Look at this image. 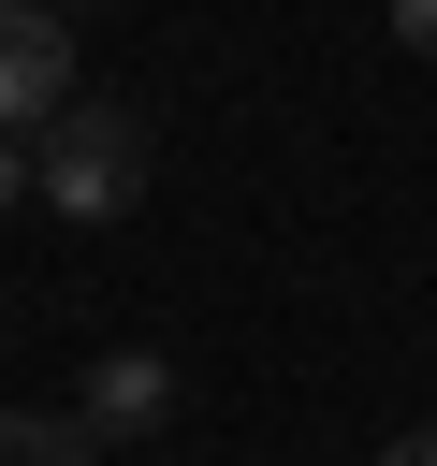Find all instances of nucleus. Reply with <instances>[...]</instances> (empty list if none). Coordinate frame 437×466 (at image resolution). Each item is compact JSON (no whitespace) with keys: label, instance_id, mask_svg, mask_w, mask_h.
<instances>
[{"label":"nucleus","instance_id":"20e7f679","mask_svg":"<svg viewBox=\"0 0 437 466\" xmlns=\"http://www.w3.org/2000/svg\"><path fill=\"white\" fill-rule=\"evenodd\" d=\"M0 466H102V437L73 408H0Z\"/></svg>","mask_w":437,"mask_h":466},{"label":"nucleus","instance_id":"0eeeda50","mask_svg":"<svg viewBox=\"0 0 437 466\" xmlns=\"http://www.w3.org/2000/svg\"><path fill=\"white\" fill-rule=\"evenodd\" d=\"M379 466H437V422H408V437H393V451H379Z\"/></svg>","mask_w":437,"mask_h":466},{"label":"nucleus","instance_id":"39448f33","mask_svg":"<svg viewBox=\"0 0 437 466\" xmlns=\"http://www.w3.org/2000/svg\"><path fill=\"white\" fill-rule=\"evenodd\" d=\"M29 189H44V160H29V146H15V131H0V218H15V204H29Z\"/></svg>","mask_w":437,"mask_h":466},{"label":"nucleus","instance_id":"f257e3e1","mask_svg":"<svg viewBox=\"0 0 437 466\" xmlns=\"http://www.w3.org/2000/svg\"><path fill=\"white\" fill-rule=\"evenodd\" d=\"M29 160H44V204L58 218H131L146 204V116L131 102H73Z\"/></svg>","mask_w":437,"mask_h":466},{"label":"nucleus","instance_id":"f03ea898","mask_svg":"<svg viewBox=\"0 0 437 466\" xmlns=\"http://www.w3.org/2000/svg\"><path fill=\"white\" fill-rule=\"evenodd\" d=\"M58 116H73V29H58L44 0H0V131L44 146Z\"/></svg>","mask_w":437,"mask_h":466},{"label":"nucleus","instance_id":"7ed1b4c3","mask_svg":"<svg viewBox=\"0 0 437 466\" xmlns=\"http://www.w3.org/2000/svg\"><path fill=\"white\" fill-rule=\"evenodd\" d=\"M73 422H87L102 451L160 437V422H175V364H160V350H102V364H87V393H73Z\"/></svg>","mask_w":437,"mask_h":466},{"label":"nucleus","instance_id":"423d86ee","mask_svg":"<svg viewBox=\"0 0 437 466\" xmlns=\"http://www.w3.org/2000/svg\"><path fill=\"white\" fill-rule=\"evenodd\" d=\"M393 44H408V58H437V0H408V15H393Z\"/></svg>","mask_w":437,"mask_h":466}]
</instances>
